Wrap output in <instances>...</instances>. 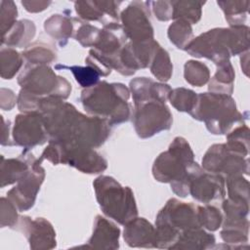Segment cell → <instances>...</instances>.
I'll return each mask as SVG.
<instances>
[{"instance_id":"cell-22","label":"cell","mask_w":250,"mask_h":250,"mask_svg":"<svg viewBox=\"0 0 250 250\" xmlns=\"http://www.w3.org/2000/svg\"><path fill=\"white\" fill-rule=\"evenodd\" d=\"M221 237L228 246L227 248H243L242 244L248 242L249 221L244 219H223Z\"/></svg>"},{"instance_id":"cell-13","label":"cell","mask_w":250,"mask_h":250,"mask_svg":"<svg viewBox=\"0 0 250 250\" xmlns=\"http://www.w3.org/2000/svg\"><path fill=\"white\" fill-rule=\"evenodd\" d=\"M41 163L42 160L34 156L27 173L7 192V197L19 211H27L35 203L37 193L45 179V169Z\"/></svg>"},{"instance_id":"cell-14","label":"cell","mask_w":250,"mask_h":250,"mask_svg":"<svg viewBox=\"0 0 250 250\" xmlns=\"http://www.w3.org/2000/svg\"><path fill=\"white\" fill-rule=\"evenodd\" d=\"M12 137L14 145L23 147L22 152L49 142L42 115L37 111L18 114L15 117Z\"/></svg>"},{"instance_id":"cell-3","label":"cell","mask_w":250,"mask_h":250,"mask_svg":"<svg viewBox=\"0 0 250 250\" xmlns=\"http://www.w3.org/2000/svg\"><path fill=\"white\" fill-rule=\"evenodd\" d=\"M130 90L122 83L100 81L81 92V104L90 115L104 119L110 126L126 122L131 117L128 103Z\"/></svg>"},{"instance_id":"cell-1","label":"cell","mask_w":250,"mask_h":250,"mask_svg":"<svg viewBox=\"0 0 250 250\" xmlns=\"http://www.w3.org/2000/svg\"><path fill=\"white\" fill-rule=\"evenodd\" d=\"M42 115L49 142L75 144L88 147L101 146L110 135V125L103 118L81 113L62 99L47 97L40 101Z\"/></svg>"},{"instance_id":"cell-28","label":"cell","mask_w":250,"mask_h":250,"mask_svg":"<svg viewBox=\"0 0 250 250\" xmlns=\"http://www.w3.org/2000/svg\"><path fill=\"white\" fill-rule=\"evenodd\" d=\"M205 2L179 0L173 1V18L172 20H183L190 24L197 23L202 15V7Z\"/></svg>"},{"instance_id":"cell-26","label":"cell","mask_w":250,"mask_h":250,"mask_svg":"<svg viewBox=\"0 0 250 250\" xmlns=\"http://www.w3.org/2000/svg\"><path fill=\"white\" fill-rule=\"evenodd\" d=\"M216 65L217 70L209 82V92L231 96L233 92V82L235 76L232 64L229 60L219 62Z\"/></svg>"},{"instance_id":"cell-23","label":"cell","mask_w":250,"mask_h":250,"mask_svg":"<svg viewBox=\"0 0 250 250\" xmlns=\"http://www.w3.org/2000/svg\"><path fill=\"white\" fill-rule=\"evenodd\" d=\"M44 29L61 47H64L74 34L75 18L60 14L52 15L45 21Z\"/></svg>"},{"instance_id":"cell-42","label":"cell","mask_w":250,"mask_h":250,"mask_svg":"<svg viewBox=\"0 0 250 250\" xmlns=\"http://www.w3.org/2000/svg\"><path fill=\"white\" fill-rule=\"evenodd\" d=\"M17 206L7 197H1L0 199V225L1 228L9 227L11 229L16 228L20 217L18 216Z\"/></svg>"},{"instance_id":"cell-44","label":"cell","mask_w":250,"mask_h":250,"mask_svg":"<svg viewBox=\"0 0 250 250\" xmlns=\"http://www.w3.org/2000/svg\"><path fill=\"white\" fill-rule=\"evenodd\" d=\"M0 101H1V108L2 109L11 110L15 106V104L18 101V98L16 97L15 93L12 90L1 88Z\"/></svg>"},{"instance_id":"cell-46","label":"cell","mask_w":250,"mask_h":250,"mask_svg":"<svg viewBox=\"0 0 250 250\" xmlns=\"http://www.w3.org/2000/svg\"><path fill=\"white\" fill-rule=\"evenodd\" d=\"M2 119V139L1 144L2 146H14L13 140L10 139V121L8 124L5 123V119L1 116Z\"/></svg>"},{"instance_id":"cell-4","label":"cell","mask_w":250,"mask_h":250,"mask_svg":"<svg viewBox=\"0 0 250 250\" xmlns=\"http://www.w3.org/2000/svg\"><path fill=\"white\" fill-rule=\"evenodd\" d=\"M196 228H202L198 205L170 198L155 219L154 248L171 249L183 231Z\"/></svg>"},{"instance_id":"cell-34","label":"cell","mask_w":250,"mask_h":250,"mask_svg":"<svg viewBox=\"0 0 250 250\" xmlns=\"http://www.w3.org/2000/svg\"><path fill=\"white\" fill-rule=\"evenodd\" d=\"M184 77L188 84L201 87L209 81L210 70L205 63L190 60L184 65Z\"/></svg>"},{"instance_id":"cell-17","label":"cell","mask_w":250,"mask_h":250,"mask_svg":"<svg viewBox=\"0 0 250 250\" xmlns=\"http://www.w3.org/2000/svg\"><path fill=\"white\" fill-rule=\"evenodd\" d=\"M119 1H76L74 8L82 21H100L104 26L119 22Z\"/></svg>"},{"instance_id":"cell-29","label":"cell","mask_w":250,"mask_h":250,"mask_svg":"<svg viewBox=\"0 0 250 250\" xmlns=\"http://www.w3.org/2000/svg\"><path fill=\"white\" fill-rule=\"evenodd\" d=\"M229 26L243 25L247 19L249 1H217Z\"/></svg>"},{"instance_id":"cell-37","label":"cell","mask_w":250,"mask_h":250,"mask_svg":"<svg viewBox=\"0 0 250 250\" xmlns=\"http://www.w3.org/2000/svg\"><path fill=\"white\" fill-rule=\"evenodd\" d=\"M202 170L197 162H192L188 169L175 181L171 182V189L175 194L180 197H186L189 195V185L192 179Z\"/></svg>"},{"instance_id":"cell-11","label":"cell","mask_w":250,"mask_h":250,"mask_svg":"<svg viewBox=\"0 0 250 250\" xmlns=\"http://www.w3.org/2000/svg\"><path fill=\"white\" fill-rule=\"evenodd\" d=\"M202 168L224 178L249 174L247 156L233 150L226 143L212 145L202 158Z\"/></svg>"},{"instance_id":"cell-39","label":"cell","mask_w":250,"mask_h":250,"mask_svg":"<svg viewBox=\"0 0 250 250\" xmlns=\"http://www.w3.org/2000/svg\"><path fill=\"white\" fill-rule=\"evenodd\" d=\"M198 219L202 228L210 231L217 230L223 223V215L221 211L212 205H198Z\"/></svg>"},{"instance_id":"cell-45","label":"cell","mask_w":250,"mask_h":250,"mask_svg":"<svg viewBox=\"0 0 250 250\" xmlns=\"http://www.w3.org/2000/svg\"><path fill=\"white\" fill-rule=\"evenodd\" d=\"M24 9L29 13H38L47 9L51 5V1H39V0H23L21 2Z\"/></svg>"},{"instance_id":"cell-31","label":"cell","mask_w":250,"mask_h":250,"mask_svg":"<svg viewBox=\"0 0 250 250\" xmlns=\"http://www.w3.org/2000/svg\"><path fill=\"white\" fill-rule=\"evenodd\" d=\"M168 38L178 49L185 50L193 39L191 24L183 20L174 21L168 27Z\"/></svg>"},{"instance_id":"cell-40","label":"cell","mask_w":250,"mask_h":250,"mask_svg":"<svg viewBox=\"0 0 250 250\" xmlns=\"http://www.w3.org/2000/svg\"><path fill=\"white\" fill-rule=\"evenodd\" d=\"M100 30L101 29L90 24L89 22H84L75 18V31L73 37L81 44V46L85 48L94 47Z\"/></svg>"},{"instance_id":"cell-21","label":"cell","mask_w":250,"mask_h":250,"mask_svg":"<svg viewBox=\"0 0 250 250\" xmlns=\"http://www.w3.org/2000/svg\"><path fill=\"white\" fill-rule=\"evenodd\" d=\"M34 155L22 152L17 158L1 156V188L18 183L29 170Z\"/></svg>"},{"instance_id":"cell-32","label":"cell","mask_w":250,"mask_h":250,"mask_svg":"<svg viewBox=\"0 0 250 250\" xmlns=\"http://www.w3.org/2000/svg\"><path fill=\"white\" fill-rule=\"evenodd\" d=\"M149 69L152 75L163 83L171 78L173 73V64L168 52L161 46L155 53L150 62Z\"/></svg>"},{"instance_id":"cell-5","label":"cell","mask_w":250,"mask_h":250,"mask_svg":"<svg viewBox=\"0 0 250 250\" xmlns=\"http://www.w3.org/2000/svg\"><path fill=\"white\" fill-rule=\"evenodd\" d=\"M190 116L203 121L207 130L214 135L228 134L234 125L244 123V116L237 110L231 96L215 93H201Z\"/></svg>"},{"instance_id":"cell-12","label":"cell","mask_w":250,"mask_h":250,"mask_svg":"<svg viewBox=\"0 0 250 250\" xmlns=\"http://www.w3.org/2000/svg\"><path fill=\"white\" fill-rule=\"evenodd\" d=\"M124 35L131 42L152 40L153 27L150 22L149 1H133L120 14Z\"/></svg>"},{"instance_id":"cell-35","label":"cell","mask_w":250,"mask_h":250,"mask_svg":"<svg viewBox=\"0 0 250 250\" xmlns=\"http://www.w3.org/2000/svg\"><path fill=\"white\" fill-rule=\"evenodd\" d=\"M197 96L198 94L194 91L180 87L171 90L168 100L178 111L188 112L189 114L196 104Z\"/></svg>"},{"instance_id":"cell-18","label":"cell","mask_w":250,"mask_h":250,"mask_svg":"<svg viewBox=\"0 0 250 250\" xmlns=\"http://www.w3.org/2000/svg\"><path fill=\"white\" fill-rule=\"evenodd\" d=\"M129 90L132 94L134 104H136L149 100L166 103L172 89L168 84L155 82L147 77H137L130 81Z\"/></svg>"},{"instance_id":"cell-19","label":"cell","mask_w":250,"mask_h":250,"mask_svg":"<svg viewBox=\"0 0 250 250\" xmlns=\"http://www.w3.org/2000/svg\"><path fill=\"white\" fill-rule=\"evenodd\" d=\"M120 229L112 222L101 215H97L94 222V229L87 247L94 249L114 250L119 247Z\"/></svg>"},{"instance_id":"cell-16","label":"cell","mask_w":250,"mask_h":250,"mask_svg":"<svg viewBox=\"0 0 250 250\" xmlns=\"http://www.w3.org/2000/svg\"><path fill=\"white\" fill-rule=\"evenodd\" d=\"M189 195L205 204L222 200L226 195L225 178L219 174L207 172L202 168L189 185Z\"/></svg>"},{"instance_id":"cell-24","label":"cell","mask_w":250,"mask_h":250,"mask_svg":"<svg viewBox=\"0 0 250 250\" xmlns=\"http://www.w3.org/2000/svg\"><path fill=\"white\" fill-rule=\"evenodd\" d=\"M216 238L203 228H196L183 231L171 249L202 250L214 248Z\"/></svg>"},{"instance_id":"cell-41","label":"cell","mask_w":250,"mask_h":250,"mask_svg":"<svg viewBox=\"0 0 250 250\" xmlns=\"http://www.w3.org/2000/svg\"><path fill=\"white\" fill-rule=\"evenodd\" d=\"M18 9L16 4L11 0H2L0 2V25L2 35L7 33L17 22Z\"/></svg>"},{"instance_id":"cell-2","label":"cell","mask_w":250,"mask_h":250,"mask_svg":"<svg viewBox=\"0 0 250 250\" xmlns=\"http://www.w3.org/2000/svg\"><path fill=\"white\" fill-rule=\"evenodd\" d=\"M249 27L245 24L217 27L193 38L185 51L195 58H206L215 64L249 50Z\"/></svg>"},{"instance_id":"cell-38","label":"cell","mask_w":250,"mask_h":250,"mask_svg":"<svg viewBox=\"0 0 250 250\" xmlns=\"http://www.w3.org/2000/svg\"><path fill=\"white\" fill-rule=\"evenodd\" d=\"M229 198L249 202V182L242 175L225 178Z\"/></svg>"},{"instance_id":"cell-27","label":"cell","mask_w":250,"mask_h":250,"mask_svg":"<svg viewBox=\"0 0 250 250\" xmlns=\"http://www.w3.org/2000/svg\"><path fill=\"white\" fill-rule=\"evenodd\" d=\"M25 63L46 64L57 60V52L53 46L43 42H34L28 45L22 52Z\"/></svg>"},{"instance_id":"cell-10","label":"cell","mask_w":250,"mask_h":250,"mask_svg":"<svg viewBox=\"0 0 250 250\" xmlns=\"http://www.w3.org/2000/svg\"><path fill=\"white\" fill-rule=\"evenodd\" d=\"M132 122L141 139L150 138L172 127L173 116L166 103L149 100L134 104Z\"/></svg>"},{"instance_id":"cell-6","label":"cell","mask_w":250,"mask_h":250,"mask_svg":"<svg viewBox=\"0 0 250 250\" xmlns=\"http://www.w3.org/2000/svg\"><path fill=\"white\" fill-rule=\"evenodd\" d=\"M93 187L100 208L108 218L125 226L138 216L131 188L123 187L114 178L104 175L95 179Z\"/></svg>"},{"instance_id":"cell-33","label":"cell","mask_w":250,"mask_h":250,"mask_svg":"<svg viewBox=\"0 0 250 250\" xmlns=\"http://www.w3.org/2000/svg\"><path fill=\"white\" fill-rule=\"evenodd\" d=\"M56 69H69L73 74L76 82L84 89L95 86L100 82L101 74L92 66L87 65H64L58 63L55 65Z\"/></svg>"},{"instance_id":"cell-25","label":"cell","mask_w":250,"mask_h":250,"mask_svg":"<svg viewBox=\"0 0 250 250\" xmlns=\"http://www.w3.org/2000/svg\"><path fill=\"white\" fill-rule=\"evenodd\" d=\"M36 32L35 24L29 20H21L17 21L11 29L2 35L1 44L9 48H23L28 46L34 38Z\"/></svg>"},{"instance_id":"cell-7","label":"cell","mask_w":250,"mask_h":250,"mask_svg":"<svg viewBox=\"0 0 250 250\" xmlns=\"http://www.w3.org/2000/svg\"><path fill=\"white\" fill-rule=\"evenodd\" d=\"M40 159L54 165L67 164L85 174H99L107 168L106 159L95 148L75 144L49 142Z\"/></svg>"},{"instance_id":"cell-8","label":"cell","mask_w":250,"mask_h":250,"mask_svg":"<svg viewBox=\"0 0 250 250\" xmlns=\"http://www.w3.org/2000/svg\"><path fill=\"white\" fill-rule=\"evenodd\" d=\"M21 90L38 98L54 97L66 100L71 92L70 83L46 64L25 63L18 76Z\"/></svg>"},{"instance_id":"cell-30","label":"cell","mask_w":250,"mask_h":250,"mask_svg":"<svg viewBox=\"0 0 250 250\" xmlns=\"http://www.w3.org/2000/svg\"><path fill=\"white\" fill-rule=\"evenodd\" d=\"M23 57L13 48L3 47L0 51V69L3 79H12L23 64Z\"/></svg>"},{"instance_id":"cell-9","label":"cell","mask_w":250,"mask_h":250,"mask_svg":"<svg viewBox=\"0 0 250 250\" xmlns=\"http://www.w3.org/2000/svg\"><path fill=\"white\" fill-rule=\"evenodd\" d=\"M194 162L193 151L183 137H176L167 150L161 152L152 165L153 178L160 183H171L178 179Z\"/></svg>"},{"instance_id":"cell-36","label":"cell","mask_w":250,"mask_h":250,"mask_svg":"<svg viewBox=\"0 0 250 250\" xmlns=\"http://www.w3.org/2000/svg\"><path fill=\"white\" fill-rule=\"evenodd\" d=\"M233 150L248 156L249 152V128L245 123L231 129L227 135V143Z\"/></svg>"},{"instance_id":"cell-15","label":"cell","mask_w":250,"mask_h":250,"mask_svg":"<svg viewBox=\"0 0 250 250\" xmlns=\"http://www.w3.org/2000/svg\"><path fill=\"white\" fill-rule=\"evenodd\" d=\"M16 228L26 236L30 249L45 250L57 246L56 231L52 224L44 218L31 220L27 216L20 217Z\"/></svg>"},{"instance_id":"cell-43","label":"cell","mask_w":250,"mask_h":250,"mask_svg":"<svg viewBox=\"0 0 250 250\" xmlns=\"http://www.w3.org/2000/svg\"><path fill=\"white\" fill-rule=\"evenodd\" d=\"M153 14L161 21H167L173 18V1H149Z\"/></svg>"},{"instance_id":"cell-20","label":"cell","mask_w":250,"mask_h":250,"mask_svg":"<svg viewBox=\"0 0 250 250\" xmlns=\"http://www.w3.org/2000/svg\"><path fill=\"white\" fill-rule=\"evenodd\" d=\"M123 238L130 247L154 248L155 228L146 219L137 216L125 225Z\"/></svg>"}]
</instances>
